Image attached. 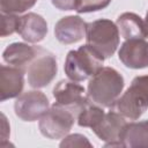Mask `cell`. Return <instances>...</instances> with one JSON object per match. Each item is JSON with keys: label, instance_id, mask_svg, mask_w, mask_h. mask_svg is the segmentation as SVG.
Instances as JSON below:
<instances>
[{"label": "cell", "instance_id": "1", "mask_svg": "<svg viewBox=\"0 0 148 148\" xmlns=\"http://www.w3.org/2000/svg\"><path fill=\"white\" fill-rule=\"evenodd\" d=\"M124 86V77L118 71L112 67H102L90 77L87 97L102 108H111L123 92Z\"/></svg>", "mask_w": 148, "mask_h": 148}, {"label": "cell", "instance_id": "2", "mask_svg": "<svg viewBox=\"0 0 148 148\" xmlns=\"http://www.w3.org/2000/svg\"><path fill=\"white\" fill-rule=\"evenodd\" d=\"M104 57L89 44L67 53L64 71L69 80L82 82L96 74L104 62Z\"/></svg>", "mask_w": 148, "mask_h": 148}, {"label": "cell", "instance_id": "3", "mask_svg": "<svg viewBox=\"0 0 148 148\" xmlns=\"http://www.w3.org/2000/svg\"><path fill=\"white\" fill-rule=\"evenodd\" d=\"M110 109L128 120H138L148 109V75L135 76Z\"/></svg>", "mask_w": 148, "mask_h": 148}, {"label": "cell", "instance_id": "4", "mask_svg": "<svg viewBox=\"0 0 148 148\" xmlns=\"http://www.w3.org/2000/svg\"><path fill=\"white\" fill-rule=\"evenodd\" d=\"M82 106H66L54 103L39 119L38 127L43 136L50 140L65 138L72 130Z\"/></svg>", "mask_w": 148, "mask_h": 148}, {"label": "cell", "instance_id": "5", "mask_svg": "<svg viewBox=\"0 0 148 148\" xmlns=\"http://www.w3.org/2000/svg\"><path fill=\"white\" fill-rule=\"evenodd\" d=\"M87 44L98 51L105 59L111 58L117 51L120 40V32L116 23L108 18H99L87 23Z\"/></svg>", "mask_w": 148, "mask_h": 148}, {"label": "cell", "instance_id": "6", "mask_svg": "<svg viewBox=\"0 0 148 148\" xmlns=\"http://www.w3.org/2000/svg\"><path fill=\"white\" fill-rule=\"evenodd\" d=\"M57 72L58 65L56 57L51 52L40 47L38 54L27 69L28 83L35 89L44 88L52 82Z\"/></svg>", "mask_w": 148, "mask_h": 148}, {"label": "cell", "instance_id": "7", "mask_svg": "<svg viewBox=\"0 0 148 148\" xmlns=\"http://www.w3.org/2000/svg\"><path fill=\"white\" fill-rule=\"evenodd\" d=\"M49 109V98L44 92L39 90L22 92L16 97L14 103L15 114L23 121L39 120Z\"/></svg>", "mask_w": 148, "mask_h": 148}, {"label": "cell", "instance_id": "8", "mask_svg": "<svg viewBox=\"0 0 148 148\" xmlns=\"http://www.w3.org/2000/svg\"><path fill=\"white\" fill-rule=\"evenodd\" d=\"M126 124L127 121L125 117L110 109L102 120L91 130L102 141L105 142V147H123L120 136Z\"/></svg>", "mask_w": 148, "mask_h": 148}, {"label": "cell", "instance_id": "9", "mask_svg": "<svg viewBox=\"0 0 148 148\" xmlns=\"http://www.w3.org/2000/svg\"><path fill=\"white\" fill-rule=\"evenodd\" d=\"M118 57L127 68L141 69L148 67V40L146 38L126 39L118 51Z\"/></svg>", "mask_w": 148, "mask_h": 148}, {"label": "cell", "instance_id": "10", "mask_svg": "<svg viewBox=\"0 0 148 148\" xmlns=\"http://www.w3.org/2000/svg\"><path fill=\"white\" fill-rule=\"evenodd\" d=\"M25 72L14 66H0V101L5 102L22 94Z\"/></svg>", "mask_w": 148, "mask_h": 148}, {"label": "cell", "instance_id": "11", "mask_svg": "<svg viewBox=\"0 0 148 148\" xmlns=\"http://www.w3.org/2000/svg\"><path fill=\"white\" fill-rule=\"evenodd\" d=\"M87 23L77 15L61 17L54 25V36L62 44H74L86 37Z\"/></svg>", "mask_w": 148, "mask_h": 148}, {"label": "cell", "instance_id": "12", "mask_svg": "<svg viewBox=\"0 0 148 148\" xmlns=\"http://www.w3.org/2000/svg\"><path fill=\"white\" fill-rule=\"evenodd\" d=\"M84 92V88L73 80L59 81L52 91L56 102L66 106H83L89 101Z\"/></svg>", "mask_w": 148, "mask_h": 148}, {"label": "cell", "instance_id": "13", "mask_svg": "<svg viewBox=\"0 0 148 148\" xmlns=\"http://www.w3.org/2000/svg\"><path fill=\"white\" fill-rule=\"evenodd\" d=\"M17 34L28 43H39L47 34V23L36 13L24 14L20 16Z\"/></svg>", "mask_w": 148, "mask_h": 148}, {"label": "cell", "instance_id": "14", "mask_svg": "<svg viewBox=\"0 0 148 148\" xmlns=\"http://www.w3.org/2000/svg\"><path fill=\"white\" fill-rule=\"evenodd\" d=\"M38 46H31L25 43H12L2 52V59L10 66L23 69L27 73L29 65L39 52Z\"/></svg>", "mask_w": 148, "mask_h": 148}, {"label": "cell", "instance_id": "15", "mask_svg": "<svg viewBox=\"0 0 148 148\" xmlns=\"http://www.w3.org/2000/svg\"><path fill=\"white\" fill-rule=\"evenodd\" d=\"M120 141L123 147L148 148V120L127 123L123 130Z\"/></svg>", "mask_w": 148, "mask_h": 148}, {"label": "cell", "instance_id": "16", "mask_svg": "<svg viewBox=\"0 0 148 148\" xmlns=\"http://www.w3.org/2000/svg\"><path fill=\"white\" fill-rule=\"evenodd\" d=\"M120 35L125 39L131 38H146L145 21L135 13H123L118 16L116 22Z\"/></svg>", "mask_w": 148, "mask_h": 148}, {"label": "cell", "instance_id": "17", "mask_svg": "<svg viewBox=\"0 0 148 148\" xmlns=\"http://www.w3.org/2000/svg\"><path fill=\"white\" fill-rule=\"evenodd\" d=\"M105 112L102 106L90 102V99L82 106L77 114V125L81 127H95L104 117Z\"/></svg>", "mask_w": 148, "mask_h": 148}, {"label": "cell", "instance_id": "18", "mask_svg": "<svg viewBox=\"0 0 148 148\" xmlns=\"http://www.w3.org/2000/svg\"><path fill=\"white\" fill-rule=\"evenodd\" d=\"M37 0H0V9L3 14H21L36 5Z\"/></svg>", "mask_w": 148, "mask_h": 148}, {"label": "cell", "instance_id": "19", "mask_svg": "<svg viewBox=\"0 0 148 148\" xmlns=\"http://www.w3.org/2000/svg\"><path fill=\"white\" fill-rule=\"evenodd\" d=\"M18 20L20 16L15 14H3L1 13V37H7L13 35L14 32H17L18 27Z\"/></svg>", "mask_w": 148, "mask_h": 148}, {"label": "cell", "instance_id": "20", "mask_svg": "<svg viewBox=\"0 0 148 148\" xmlns=\"http://www.w3.org/2000/svg\"><path fill=\"white\" fill-rule=\"evenodd\" d=\"M112 0H80L76 12L77 13H92L106 8Z\"/></svg>", "mask_w": 148, "mask_h": 148}, {"label": "cell", "instance_id": "21", "mask_svg": "<svg viewBox=\"0 0 148 148\" xmlns=\"http://www.w3.org/2000/svg\"><path fill=\"white\" fill-rule=\"evenodd\" d=\"M60 147L65 148V147H89L91 148L92 145L91 142L88 140L87 136H84L83 134H67L65 138H62L61 142H60Z\"/></svg>", "mask_w": 148, "mask_h": 148}, {"label": "cell", "instance_id": "22", "mask_svg": "<svg viewBox=\"0 0 148 148\" xmlns=\"http://www.w3.org/2000/svg\"><path fill=\"white\" fill-rule=\"evenodd\" d=\"M80 0H51L52 5L59 10H76Z\"/></svg>", "mask_w": 148, "mask_h": 148}, {"label": "cell", "instance_id": "23", "mask_svg": "<svg viewBox=\"0 0 148 148\" xmlns=\"http://www.w3.org/2000/svg\"><path fill=\"white\" fill-rule=\"evenodd\" d=\"M9 136V124L3 113H1V143H3Z\"/></svg>", "mask_w": 148, "mask_h": 148}, {"label": "cell", "instance_id": "24", "mask_svg": "<svg viewBox=\"0 0 148 148\" xmlns=\"http://www.w3.org/2000/svg\"><path fill=\"white\" fill-rule=\"evenodd\" d=\"M145 32H146V39H148V10L146 13V17H145Z\"/></svg>", "mask_w": 148, "mask_h": 148}]
</instances>
